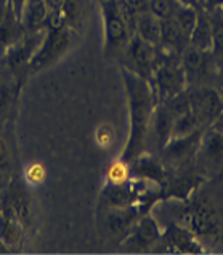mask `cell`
<instances>
[{"label": "cell", "mask_w": 223, "mask_h": 255, "mask_svg": "<svg viewBox=\"0 0 223 255\" xmlns=\"http://www.w3.org/2000/svg\"><path fill=\"white\" fill-rule=\"evenodd\" d=\"M122 81L125 85L128 109H130V135H128V141L122 151L120 159L128 162L141 154L149 122L157 106V100L151 82L133 74L132 71L122 68Z\"/></svg>", "instance_id": "obj_1"}, {"label": "cell", "mask_w": 223, "mask_h": 255, "mask_svg": "<svg viewBox=\"0 0 223 255\" xmlns=\"http://www.w3.org/2000/svg\"><path fill=\"white\" fill-rule=\"evenodd\" d=\"M76 37L77 32L73 31L71 27L64 24H50L45 29L40 45L35 50L27 68L32 72H37L52 66L61 56L69 52V48L74 45Z\"/></svg>", "instance_id": "obj_2"}, {"label": "cell", "mask_w": 223, "mask_h": 255, "mask_svg": "<svg viewBox=\"0 0 223 255\" xmlns=\"http://www.w3.org/2000/svg\"><path fill=\"white\" fill-rule=\"evenodd\" d=\"M151 85L156 93L157 103H167L169 100L188 89V81L180 56L164 53L161 50V58L151 77Z\"/></svg>", "instance_id": "obj_3"}, {"label": "cell", "mask_w": 223, "mask_h": 255, "mask_svg": "<svg viewBox=\"0 0 223 255\" xmlns=\"http://www.w3.org/2000/svg\"><path fill=\"white\" fill-rule=\"evenodd\" d=\"M102 13L105 24V50L110 55H122L132 31L122 14L116 0H102Z\"/></svg>", "instance_id": "obj_4"}, {"label": "cell", "mask_w": 223, "mask_h": 255, "mask_svg": "<svg viewBox=\"0 0 223 255\" xmlns=\"http://www.w3.org/2000/svg\"><path fill=\"white\" fill-rule=\"evenodd\" d=\"M122 56H124L125 69L132 71L133 74L151 82L153 72L157 66V63H159L161 50L157 45H153V43L143 40L136 34H133L128 39Z\"/></svg>", "instance_id": "obj_5"}, {"label": "cell", "mask_w": 223, "mask_h": 255, "mask_svg": "<svg viewBox=\"0 0 223 255\" xmlns=\"http://www.w3.org/2000/svg\"><path fill=\"white\" fill-rule=\"evenodd\" d=\"M186 90H188L191 108L198 118L199 127L203 130L209 128L223 109V97L220 90L209 84L190 85V89Z\"/></svg>", "instance_id": "obj_6"}, {"label": "cell", "mask_w": 223, "mask_h": 255, "mask_svg": "<svg viewBox=\"0 0 223 255\" xmlns=\"http://www.w3.org/2000/svg\"><path fill=\"white\" fill-rule=\"evenodd\" d=\"M198 165L206 173H217L223 169V133L215 128H206L201 135L196 151Z\"/></svg>", "instance_id": "obj_7"}, {"label": "cell", "mask_w": 223, "mask_h": 255, "mask_svg": "<svg viewBox=\"0 0 223 255\" xmlns=\"http://www.w3.org/2000/svg\"><path fill=\"white\" fill-rule=\"evenodd\" d=\"M182 223L183 227L191 231L194 236H215L220 227L215 218L214 212L206 204L194 201L188 204L182 212Z\"/></svg>", "instance_id": "obj_8"}, {"label": "cell", "mask_w": 223, "mask_h": 255, "mask_svg": "<svg viewBox=\"0 0 223 255\" xmlns=\"http://www.w3.org/2000/svg\"><path fill=\"white\" fill-rule=\"evenodd\" d=\"M201 135H203V130H196V132H193L190 135L172 138L161 149L165 165L169 164L172 167H183L185 164L191 162L196 157Z\"/></svg>", "instance_id": "obj_9"}, {"label": "cell", "mask_w": 223, "mask_h": 255, "mask_svg": "<svg viewBox=\"0 0 223 255\" xmlns=\"http://www.w3.org/2000/svg\"><path fill=\"white\" fill-rule=\"evenodd\" d=\"M214 60L215 58L212 56V53L201 52V50L188 45V48L180 56L186 81H188V87L206 84V79L211 77L212 74Z\"/></svg>", "instance_id": "obj_10"}, {"label": "cell", "mask_w": 223, "mask_h": 255, "mask_svg": "<svg viewBox=\"0 0 223 255\" xmlns=\"http://www.w3.org/2000/svg\"><path fill=\"white\" fill-rule=\"evenodd\" d=\"M161 236H162V230L157 220L145 214L128 230V233L124 238V246H127L128 249L143 251L159 243Z\"/></svg>", "instance_id": "obj_11"}, {"label": "cell", "mask_w": 223, "mask_h": 255, "mask_svg": "<svg viewBox=\"0 0 223 255\" xmlns=\"http://www.w3.org/2000/svg\"><path fill=\"white\" fill-rule=\"evenodd\" d=\"M161 244L164 246L165 252H175V254H203L204 249L198 238L188 231L182 225L172 223L169 228L162 231Z\"/></svg>", "instance_id": "obj_12"}, {"label": "cell", "mask_w": 223, "mask_h": 255, "mask_svg": "<svg viewBox=\"0 0 223 255\" xmlns=\"http://www.w3.org/2000/svg\"><path fill=\"white\" fill-rule=\"evenodd\" d=\"M44 32L45 29H42V31H24L21 39L3 56V61L13 69L26 68L29 64L31 58L34 56L35 50L39 48L40 40L44 37Z\"/></svg>", "instance_id": "obj_13"}, {"label": "cell", "mask_w": 223, "mask_h": 255, "mask_svg": "<svg viewBox=\"0 0 223 255\" xmlns=\"http://www.w3.org/2000/svg\"><path fill=\"white\" fill-rule=\"evenodd\" d=\"M23 228L24 225L19 222L11 204L3 196L0 199V241L10 249L13 246H19L23 241Z\"/></svg>", "instance_id": "obj_14"}, {"label": "cell", "mask_w": 223, "mask_h": 255, "mask_svg": "<svg viewBox=\"0 0 223 255\" xmlns=\"http://www.w3.org/2000/svg\"><path fill=\"white\" fill-rule=\"evenodd\" d=\"M128 165H130L132 180L154 181V183H165L167 181V170L164 169V164L148 154L141 152L132 161H128Z\"/></svg>", "instance_id": "obj_15"}, {"label": "cell", "mask_w": 223, "mask_h": 255, "mask_svg": "<svg viewBox=\"0 0 223 255\" xmlns=\"http://www.w3.org/2000/svg\"><path fill=\"white\" fill-rule=\"evenodd\" d=\"M190 45V37L186 35L174 19H161V39L159 47L164 53L182 56Z\"/></svg>", "instance_id": "obj_16"}, {"label": "cell", "mask_w": 223, "mask_h": 255, "mask_svg": "<svg viewBox=\"0 0 223 255\" xmlns=\"http://www.w3.org/2000/svg\"><path fill=\"white\" fill-rule=\"evenodd\" d=\"M19 23L24 31H42L50 26V11L45 0H26Z\"/></svg>", "instance_id": "obj_17"}, {"label": "cell", "mask_w": 223, "mask_h": 255, "mask_svg": "<svg viewBox=\"0 0 223 255\" xmlns=\"http://www.w3.org/2000/svg\"><path fill=\"white\" fill-rule=\"evenodd\" d=\"M140 209L136 204L125 207H116L111 209L106 215V228L110 230L112 235H127L128 230L132 228V225L138 220Z\"/></svg>", "instance_id": "obj_18"}, {"label": "cell", "mask_w": 223, "mask_h": 255, "mask_svg": "<svg viewBox=\"0 0 223 255\" xmlns=\"http://www.w3.org/2000/svg\"><path fill=\"white\" fill-rule=\"evenodd\" d=\"M3 196L11 204V207L15 210L16 217L19 218V222L23 223L24 227L29 225L32 218V207H31V199L26 193L24 185L19 183V181H15V183L10 185V189Z\"/></svg>", "instance_id": "obj_19"}, {"label": "cell", "mask_w": 223, "mask_h": 255, "mask_svg": "<svg viewBox=\"0 0 223 255\" xmlns=\"http://www.w3.org/2000/svg\"><path fill=\"white\" fill-rule=\"evenodd\" d=\"M24 34V29L21 26L19 19L13 14L11 10H8L5 19L0 23V60L8 53V50L15 45Z\"/></svg>", "instance_id": "obj_20"}, {"label": "cell", "mask_w": 223, "mask_h": 255, "mask_svg": "<svg viewBox=\"0 0 223 255\" xmlns=\"http://www.w3.org/2000/svg\"><path fill=\"white\" fill-rule=\"evenodd\" d=\"M154 138L159 149H162L165 144L172 140V128H174V116L169 111V108L164 103H157L154 113Z\"/></svg>", "instance_id": "obj_21"}, {"label": "cell", "mask_w": 223, "mask_h": 255, "mask_svg": "<svg viewBox=\"0 0 223 255\" xmlns=\"http://www.w3.org/2000/svg\"><path fill=\"white\" fill-rule=\"evenodd\" d=\"M190 45L201 50V52H212V29L211 21H209L207 11L199 8L198 21L193 32L190 34Z\"/></svg>", "instance_id": "obj_22"}, {"label": "cell", "mask_w": 223, "mask_h": 255, "mask_svg": "<svg viewBox=\"0 0 223 255\" xmlns=\"http://www.w3.org/2000/svg\"><path fill=\"white\" fill-rule=\"evenodd\" d=\"M133 34L138 35L140 39L146 40L153 45H159L161 39V19L154 16L149 10L145 13H140L135 21V31Z\"/></svg>", "instance_id": "obj_23"}, {"label": "cell", "mask_w": 223, "mask_h": 255, "mask_svg": "<svg viewBox=\"0 0 223 255\" xmlns=\"http://www.w3.org/2000/svg\"><path fill=\"white\" fill-rule=\"evenodd\" d=\"M85 11H87V0H64L60 14V24L79 32V29L84 24Z\"/></svg>", "instance_id": "obj_24"}, {"label": "cell", "mask_w": 223, "mask_h": 255, "mask_svg": "<svg viewBox=\"0 0 223 255\" xmlns=\"http://www.w3.org/2000/svg\"><path fill=\"white\" fill-rule=\"evenodd\" d=\"M212 29V56L217 61L223 60V18L219 10L207 11Z\"/></svg>", "instance_id": "obj_25"}, {"label": "cell", "mask_w": 223, "mask_h": 255, "mask_svg": "<svg viewBox=\"0 0 223 255\" xmlns=\"http://www.w3.org/2000/svg\"><path fill=\"white\" fill-rule=\"evenodd\" d=\"M116 2L133 34L136 16H138L140 13H145L149 10V0H116Z\"/></svg>", "instance_id": "obj_26"}, {"label": "cell", "mask_w": 223, "mask_h": 255, "mask_svg": "<svg viewBox=\"0 0 223 255\" xmlns=\"http://www.w3.org/2000/svg\"><path fill=\"white\" fill-rule=\"evenodd\" d=\"M198 13H199V8H196V6L182 3L178 6V10L175 11L174 18H170V19H174L175 23L180 26V29H182V31L190 37V34L193 32L194 26H196Z\"/></svg>", "instance_id": "obj_27"}, {"label": "cell", "mask_w": 223, "mask_h": 255, "mask_svg": "<svg viewBox=\"0 0 223 255\" xmlns=\"http://www.w3.org/2000/svg\"><path fill=\"white\" fill-rule=\"evenodd\" d=\"M196 130H203L199 127V122L196 114L193 113V109L188 113H185L178 118H174V128H172V138H178V136H185L190 135Z\"/></svg>", "instance_id": "obj_28"}, {"label": "cell", "mask_w": 223, "mask_h": 255, "mask_svg": "<svg viewBox=\"0 0 223 255\" xmlns=\"http://www.w3.org/2000/svg\"><path fill=\"white\" fill-rule=\"evenodd\" d=\"M132 177H130V165L124 159H117L114 161L110 167H108L106 172V183L110 185H119V183H125Z\"/></svg>", "instance_id": "obj_29"}, {"label": "cell", "mask_w": 223, "mask_h": 255, "mask_svg": "<svg viewBox=\"0 0 223 255\" xmlns=\"http://www.w3.org/2000/svg\"><path fill=\"white\" fill-rule=\"evenodd\" d=\"M180 5V0H149V11L159 19H170Z\"/></svg>", "instance_id": "obj_30"}, {"label": "cell", "mask_w": 223, "mask_h": 255, "mask_svg": "<svg viewBox=\"0 0 223 255\" xmlns=\"http://www.w3.org/2000/svg\"><path fill=\"white\" fill-rule=\"evenodd\" d=\"M18 87L11 84H2L0 85V118L8 114L13 103L16 100Z\"/></svg>", "instance_id": "obj_31"}, {"label": "cell", "mask_w": 223, "mask_h": 255, "mask_svg": "<svg viewBox=\"0 0 223 255\" xmlns=\"http://www.w3.org/2000/svg\"><path fill=\"white\" fill-rule=\"evenodd\" d=\"M47 178V170L44 164L40 162H32L26 167L24 170V180L31 185H42Z\"/></svg>", "instance_id": "obj_32"}, {"label": "cell", "mask_w": 223, "mask_h": 255, "mask_svg": "<svg viewBox=\"0 0 223 255\" xmlns=\"http://www.w3.org/2000/svg\"><path fill=\"white\" fill-rule=\"evenodd\" d=\"M45 3L50 11V24H60V14L64 0H45Z\"/></svg>", "instance_id": "obj_33"}, {"label": "cell", "mask_w": 223, "mask_h": 255, "mask_svg": "<svg viewBox=\"0 0 223 255\" xmlns=\"http://www.w3.org/2000/svg\"><path fill=\"white\" fill-rule=\"evenodd\" d=\"M112 138H114V132L111 127L108 126H102L98 127L97 130V141L102 144V146H110L112 143Z\"/></svg>", "instance_id": "obj_34"}, {"label": "cell", "mask_w": 223, "mask_h": 255, "mask_svg": "<svg viewBox=\"0 0 223 255\" xmlns=\"http://www.w3.org/2000/svg\"><path fill=\"white\" fill-rule=\"evenodd\" d=\"M223 5V0H201V6L206 11H214V10H219L220 6Z\"/></svg>", "instance_id": "obj_35"}, {"label": "cell", "mask_w": 223, "mask_h": 255, "mask_svg": "<svg viewBox=\"0 0 223 255\" xmlns=\"http://www.w3.org/2000/svg\"><path fill=\"white\" fill-rule=\"evenodd\" d=\"M26 3V0H8V6H10V10L13 11V14L19 19L21 16V11H23V6Z\"/></svg>", "instance_id": "obj_36"}, {"label": "cell", "mask_w": 223, "mask_h": 255, "mask_svg": "<svg viewBox=\"0 0 223 255\" xmlns=\"http://www.w3.org/2000/svg\"><path fill=\"white\" fill-rule=\"evenodd\" d=\"M10 6H8V0H0V23L5 19L6 13H8Z\"/></svg>", "instance_id": "obj_37"}, {"label": "cell", "mask_w": 223, "mask_h": 255, "mask_svg": "<svg viewBox=\"0 0 223 255\" xmlns=\"http://www.w3.org/2000/svg\"><path fill=\"white\" fill-rule=\"evenodd\" d=\"M211 128H215V130H219V132L223 133V109H222V113L219 114V118L214 121V124L211 126Z\"/></svg>", "instance_id": "obj_38"}, {"label": "cell", "mask_w": 223, "mask_h": 255, "mask_svg": "<svg viewBox=\"0 0 223 255\" xmlns=\"http://www.w3.org/2000/svg\"><path fill=\"white\" fill-rule=\"evenodd\" d=\"M182 3L185 5H191V6H196V8H199L201 6V0H180Z\"/></svg>", "instance_id": "obj_39"}, {"label": "cell", "mask_w": 223, "mask_h": 255, "mask_svg": "<svg viewBox=\"0 0 223 255\" xmlns=\"http://www.w3.org/2000/svg\"><path fill=\"white\" fill-rule=\"evenodd\" d=\"M3 156H5V148H3V143L0 141V161H2Z\"/></svg>", "instance_id": "obj_40"}, {"label": "cell", "mask_w": 223, "mask_h": 255, "mask_svg": "<svg viewBox=\"0 0 223 255\" xmlns=\"http://www.w3.org/2000/svg\"><path fill=\"white\" fill-rule=\"evenodd\" d=\"M217 89L220 90V93H222V97H223V77L220 79V85L217 87Z\"/></svg>", "instance_id": "obj_41"}, {"label": "cell", "mask_w": 223, "mask_h": 255, "mask_svg": "<svg viewBox=\"0 0 223 255\" xmlns=\"http://www.w3.org/2000/svg\"><path fill=\"white\" fill-rule=\"evenodd\" d=\"M219 11H220V14H222V18H223V5L219 8Z\"/></svg>", "instance_id": "obj_42"}]
</instances>
